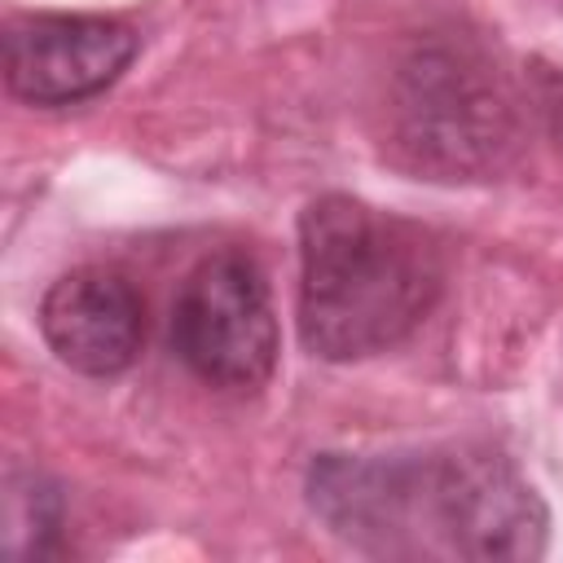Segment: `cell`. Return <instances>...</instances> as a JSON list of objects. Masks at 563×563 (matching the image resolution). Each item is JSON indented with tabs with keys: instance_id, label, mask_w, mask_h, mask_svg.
<instances>
[{
	"instance_id": "6da1fadb",
	"label": "cell",
	"mask_w": 563,
	"mask_h": 563,
	"mask_svg": "<svg viewBox=\"0 0 563 563\" xmlns=\"http://www.w3.org/2000/svg\"><path fill=\"white\" fill-rule=\"evenodd\" d=\"M308 501L330 532L383 559H537L550 528L537 488L488 449L321 453Z\"/></svg>"
},
{
	"instance_id": "7a4b0ae2",
	"label": "cell",
	"mask_w": 563,
	"mask_h": 563,
	"mask_svg": "<svg viewBox=\"0 0 563 563\" xmlns=\"http://www.w3.org/2000/svg\"><path fill=\"white\" fill-rule=\"evenodd\" d=\"M299 260V334L325 361H361L396 347L422 325L444 286L431 233L347 194L308 202Z\"/></svg>"
},
{
	"instance_id": "3957f363",
	"label": "cell",
	"mask_w": 563,
	"mask_h": 563,
	"mask_svg": "<svg viewBox=\"0 0 563 563\" xmlns=\"http://www.w3.org/2000/svg\"><path fill=\"white\" fill-rule=\"evenodd\" d=\"M391 119L409 163L444 180L484 176L515 145V97L497 62L466 35H427L409 48Z\"/></svg>"
},
{
	"instance_id": "277c9868",
	"label": "cell",
	"mask_w": 563,
	"mask_h": 563,
	"mask_svg": "<svg viewBox=\"0 0 563 563\" xmlns=\"http://www.w3.org/2000/svg\"><path fill=\"white\" fill-rule=\"evenodd\" d=\"M172 347L180 365L224 391L268 383L277 365V312L264 268L246 251L207 255L172 303Z\"/></svg>"
},
{
	"instance_id": "5b68a950",
	"label": "cell",
	"mask_w": 563,
	"mask_h": 563,
	"mask_svg": "<svg viewBox=\"0 0 563 563\" xmlns=\"http://www.w3.org/2000/svg\"><path fill=\"white\" fill-rule=\"evenodd\" d=\"M136 44V31L114 18H22L4 31V84L31 106H75L106 92L132 66Z\"/></svg>"
},
{
	"instance_id": "8992f818",
	"label": "cell",
	"mask_w": 563,
	"mask_h": 563,
	"mask_svg": "<svg viewBox=\"0 0 563 563\" xmlns=\"http://www.w3.org/2000/svg\"><path fill=\"white\" fill-rule=\"evenodd\" d=\"M40 334L75 374L114 378L141 352L145 303L114 268H70L40 299Z\"/></svg>"
},
{
	"instance_id": "52a82bcc",
	"label": "cell",
	"mask_w": 563,
	"mask_h": 563,
	"mask_svg": "<svg viewBox=\"0 0 563 563\" xmlns=\"http://www.w3.org/2000/svg\"><path fill=\"white\" fill-rule=\"evenodd\" d=\"M62 537V497L40 475H9L4 488V550L22 559H44Z\"/></svg>"
}]
</instances>
